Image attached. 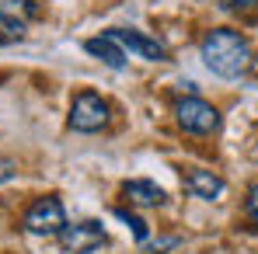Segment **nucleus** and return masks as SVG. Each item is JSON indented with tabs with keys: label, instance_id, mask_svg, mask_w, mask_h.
<instances>
[{
	"label": "nucleus",
	"instance_id": "obj_1",
	"mask_svg": "<svg viewBox=\"0 0 258 254\" xmlns=\"http://www.w3.org/2000/svg\"><path fill=\"white\" fill-rule=\"evenodd\" d=\"M199 56H203L206 70L216 73V77H223V80L244 77L251 70V59H255L251 42L241 32H234V28H213V32H206L203 42H199Z\"/></svg>",
	"mask_w": 258,
	"mask_h": 254
},
{
	"label": "nucleus",
	"instance_id": "obj_4",
	"mask_svg": "<svg viewBox=\"0 0 258 254\" xmlns=\"http://www.w3.org/2000/svg\"><path fill=\"white\" fill-rule=\"evenodd\" d=\"M174 122L181 132H192V136H210L220 129V112H216V105L210 101H203V98H181V101H174Z\"/></svg>",
	"mask_w": 258,
	"mask_h": 254
},
{
	"label": "nucleus",
	"instance_id": "obj_8",
	"mask_svg": "<svg viewBox=\"0 0 258 254\" xmlns=\"http://www.w3.org/2000/svg\"><path fill=\"white\" fill-rule=\"evenodd\" d=\"M122 195H126L129 206H140V209H157V206L168 202V192L157 181H150V178H129V181H122Z\"/></svg>",
	"mask_w": 258,
	"mask_h": 254
},
{
	"label": "nucleus",
	"instance_id": "obj_2",
	"mask_svg": "<svg viewBox=\"0 0 258 254\" xmlns=\"http://www.w3.org/2000/svg\"><path fill=\"white\" fill-rule=\"evenodd\" d=\"M108 119H112V112H108V101L98 94V91H81L77 98H74V105H70V119H67V126L74 129V132H101V129L108 126Z\"/></svg>",
	"mask_w": 258,
	"mask_h": 254
},
{
	"label": "nucleus",
	"instance_id": "obj_6",
	"mask_svg": "<svg viewBox=\"0 0 258 254\" xmlns=\"http://www.w3.org/2000/svg\"><path fill=\"white\" fill-rule=\"evenodd\" d=\"M105 35L115 39V42L122 45L129 56H136V59H147V63H168V49H164V42L150 39L147 32H136V28H108Z\"/></svg>",
	"mask_w": 258,
	"mask_h": 254
},
{
	"label": "nucleus",
	"instance_id": "obj_7",
	"mask_svg": "<svg viewBox=\"0 0 258 254\" xmlns=\"http://www.w3.org/2000/svg\"><path fill=\"white\" fill-rule=\"evenodd\" d=\"M181 185H185V192L192 199H203V202H216L227 192V181L216 171H206V167H188L185 178H181Z\"/></svg>",
	"mask_w": 258,
	"mask_h": 254
},
{
	"label": "nucleus",
	"instance_id": "obj_13",
	"mask_svg": "<svg viewBox=\"0 0 258 254\" xmlns=\"http://www.w3.org/2000/svg\"><path fill=\"white\" fill-rule=\"evenodd\" d=\"M244 216H248V219L258 226V181L248 188V192H244Z\"/></svg>",
	"mask_w": 258,
	"mask_h": 254
},
{
	"label": "nucleus",
	"instance_id": "obj_10",
	"mask_svg": "<svg viewBox=\"0 0 258 254\" xmlns=\"http://www.w3.org/2000/svg\"><path fill=\"white\" fill-rule=\"evenodd\" d=\"M28 35V21L21 14H11V11H0V45H14Z\"/></svg>",
	"mask_w": 258,
	"mask_h": 254
},
{
	"label": "nucleus",
	"instance_id": "obj_11",
	"mask_svg": "<svg viewBox=\"0 0 258 254\" xmlns=\"http://www.w3.org/2000/svg\"><path fill=\"white\" fill-rule=\"evenodd\" d=\"M115 219H119V223H126L129 230H133V240H136V244H147L150 230H147V223H143L133 209H122V206H119V209H115Z\"/></svg>",
	"mask_w": 258,
	"mask_h": 254
},
{
	"label": "nucleus",
	"instance_id": "obj_3",
	"mask_svg": "<svg viewBox=\"0 0 258 254\" xmlns=\"http://www.w3.org/2000/svg\"><path fill=\"white\" fill-rule=\"evenodd\" d=\"M21 226H25L32 237H59V230L67 226V209H63L59 199L42 195V199H35V202L25 209Z\"/></svg>",
	"mask_w": 258,
	"mask_h": 254
},
{
	"label": "nucleus",
	"instance_id": "obj_9",
	"mask_svg": "<svg viewBox=\"0 0 258 254\" xmlns=\"http://www.w3.org/2000/svg\"><path fill=\"white\" fill-rule=\"evenodd\" d=\"M84 52H87V56H94V59H101L108 70H126V49L115 42V39H108V35H94V39H87Z\"/></svg>",
	"mask_w": 258,
	"mask_h": 254
},
{
	"label": "nucleus",
	"instance_id": "obj_12",
	"mask_svg": "<svg viewBox=\"0 0 258 254\" xmlns=\"http://www.w3.org/2000/svg\"><path fill=\"white\" fill-rule=\"evenodd\" d=\"M216 7L237 18H251V21L258 18V0H216Z\"/></svg>",
	"mask_w": 258,
	"mask_h": 254
},
{
	"label": "nucleus",
	"instance_id": "obj_5",
	"mask_svg": "<svg viewBox=\"0 0 258 254\" xmlns=\"http://www.w3.org/2000/svg\"><path fill=\"white\" fill-rule=\"evenodd\" d=\"M63 254H94L105 244V226L98 219H81V223H67L56 237Z\"/></svg>",
	"mask_w": 258,
	"mask_h": 254
},
{
	"label": "nucleus",
	"instance_id": "obj_14",
	"mask_svg": "<svg viewBox=\"0 0 258 254\" xmlns=\"http://www.w3.org/2000/svg\"><path fill=\"white\" fill-rule=\"evenodd\" d=\"M14 174H18V164H14L11 157H4V153H0V185H4V181H11Z\"/></svg>",
	"mask_w": 258,
	"mask_h": 254
}]
</instances>
